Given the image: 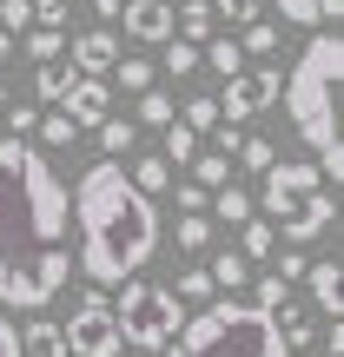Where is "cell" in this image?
Returning <instances> with one entry per match:
<instances>
[{"label": "cell", "mask_w": 344, "mask_h": 357, "mask_svg": "<svg viewBox=\"0 0 344 357\" xmlns=\"http://www.w3.org/2000/svg\"><path fill=\"white\" fill-rule=\"evenodd\" d=\"M159 357H285V337L258 305H245V298H212V305H199L179 324V337Z\"/></svg>", "instance_id": "cell-4"}, {"label": "cell", "mask_w": 344, "mask_h": 357, "mask_svg": "<svg viewBox=\"0 0 344 357\" xmlns=\"http://www.w3.org/2000/svg\"><path fill=\"white\" fill-rule=\"evenodd\" d=\"M13 60V33H0V66H7Z\"/></svg>", "instance_id": "cell-44"}, {"label": "cell", "mask_w": 344, "mask_h": 357, "mask_svg": "<svg viewBox=\"0 0 344 357\" xmlns=\"http://www.w3.org/2000/svg\"><path fill=\"white\" fill-rule=\"evenodd\" d=\"M212 7V20H225V26H252L258 20V0H205Z\"/></svg>", "instance_id": "cell-32"}, {"label": "cell", "mask_w": 344, "mask_h": 357, "mask_svg": "<svg viewBox=\"0 0 344 357\" xmlns=\"http://www.w3.org/2000/svg\"><path fill=\"white\" fill-rule=\"evenodd\" d=\"M205 205H212V192L192 185V178H179V212H186V218H205Z\"/></svg>", "instance_id": "cell-37"}, {"label": "cell", "mask_w": 344, "mask_h": 357, "mask_svg": "<svg viewBox=\"0 0 344 357\" xmlns=\"http://www.w3.org/2000/svg\"><path fill=\"white\" fill-rule=\"evenodd\" d=\"M73 278V252L47 245L27 218V205L13 199V185L0 178V311H47Z\"/></svg>", "instance_id": "cell-3"}, {"label": "cell", "mask_w": 344, "mask_h": 357, "mask_svg": "<svg viewBox=\"0 0 344 357\" xmlns=\"http://www.w3.org/2000/svg\"><path fill=\"white\" fill-rule=\"evenodd\" d=\"M60 113L73 119L80 132H93L100 119H113V86H106V79H73L66 100H60Z\"/></svg>", "instance_id": "cell-9"}, {"label": "cell", "mask_w": 344, "mask_h": 357, "mask_svg": "<svg viewBox=\"0 0 344 357\" xmlns=\"http://www.w3.org/2000/svg\"><path fill=\"white\" fill-rule=\"evenodd\" d=\"M166 73H172V79L199 73V47H192V40H166Z\"/></svg>", "instance_id": "cell-33"}, {"label": "cell", "mask_w": 344, "mask_h": 357, "mask_svg": "<svg viewBox=\"0 0 344 357\" xmlns=\"http://www.w3.org/2000/svg\"><path fill=\"white\" fill-rule=\"evenodd\" d=\"M172 119H179L172 100H166L159 86H146V93H140V126H172Z\"/></svg>", "instance_id": "cell-29"}, {"label": "cell", "mask_w": 344, "mask_h": 357, "mask_svg": "<svg viewBox=\"0 0 344 357\" xmlns=\"http://www.w3.org/2000/svg\"><path fill=\"white\" fill-rule=\"evenodd\" d=\"M305 265H311V258L298 252V245H285V265L271 271V278H278V284H292V278H305Z\"/></svg>", "instance_id": "cell-40"}, {"label": "cell", "mask_w": 344, "mask_h": 357, "mask_svg": "<svg viewBox=\"0 0 344 357\" xmlns=\"http://www.w3.org/2000/svg\"><path fill=\"white\" fill-rule=\"evenodd\" d=\"M126 185L146 192V199H159V192H172V166H166L159 153H140V159L126 166Z\"/></svg>", "instance_id": "cell-14"}, {"label": "cell", "mask_w": 344, "mask_h": 357, "mask_svg": "<svg viewBox=\"0 0 344 357\" xmlns=\"http://www.w3.org/2000/svg\"><path fill=\"white\" fill-rule=\"evenodd\" d=\"M0 357H20V324L0 311Z\"/></svg>", "instance_id": "cell-41"}, {"label": "cell", "mask_w": 344, "mask_h": 357, "mask_svg": "<svg viewBox=\"0 0 344 357\" xmlns=\"http://www.w3.org/2000/svg\"><path fill=\"white\" fill-rule=\"evenodd\" d=\"M265 218H278L271 231H285V245H311L331 231L338 205L324 192V172L311 159H285V166H265V192H258Z\"/></svg>", "instance_id": "cell-5"}, {"label": "cell", "mask_w": 344, "mask_h": 357, "mask_svg": "<svg viewBox=\"0 0 344 357\" xmlns=\"http://www.w3.org/2000/svg\"><path fill=\"white\" fill-rule=\"evenodd\" d=\"M271 7H278L292 26H318V20H324V13H318V0H271Z\"/></svg>", "instance_id": "cell-36"}, {"label": "cell", "mask_w": 344, "mask_h": 357, "mask_svg": "<svg viewBox=\"0 0 344 357\" xmlns=\"http://www.w3.org/2000/svg\"><path fill=\"white\" fill-rule=\"evenodd\" d=\"M179 324H186V305L172 298V284H159V278H126V284H119V298H113V331H119V344H126V351L159 357L179 337Z\"/></svg>", "instance_id": "cell-6"}, {"label": "cell", "mask_w": 344, "mask_h": 357, "mask_svg": "<svg viewBox=\"0 0 344 357\" xmlns=\"http://www.w3.org/2000/svg\"><path fill=\"white\" fill-rule=\"evenodd\" d=\"M265 106H278V73H271V66H245V73H232L225 93H218V119H225V126L258 119Z\"/></svg>", "instance_id": "cell-8"}, {"label": "cell", "mask_w": 344, "mask_h": 357, "mask_svg": "<svg viewBox=\"0 0 344 357\" xmlns=\"http://www.w3.org/2000/svg\"><path fill=\"white\" fill-rule=\"evenodd\" d=\"M172 40L205 47V40H212V7H205V0H179V13H172Z\"/></svg>", "instance_id": "cell-16"}, {"label": "cell", "mask_w": 344, "mask_h": 357, "mask_svg": "<svg viewBox=\"0 0 344 357\" xmlns=\"http://www.w3.org/2000/svg\"><path fill=\"white\" fill-rule=\"evenodd\" d=\"M113 60H119V40L106 33V26H87V33H73V73H80V79L113 73Z\"/></svg>", "instance_id": "cell-11"}, {"label": "cell", "mask_w": 344, "mask_h": 357, "mask_svg": "<svg viewBox=\"0 0 344 357\" xmlns=\"http://www.w3.org/2000/svg\"><path fill=\"white\" fill-rule=\"evenodd\" d=\"M192 185H205V192H218V185H232V159L225 153H192Z\"/></svg>", "instance_id": "cell-19"}, {"label": "cell", "mask_w": 344, "mask_h": 357, "mask_svg": "<svg viewBox=\"0 0 344 357\" xmlns=\"http://www.w3.org/2000/svg\"><path fill=\"white\" fill-rule=\"evenodd\" d=\"M113 79H119L126 93H146V86H153V60H133V53H119V60H113Z\"/></svg>", "instance_id": "cell-28"}, {"label": "cell", "mask_w": 344, "mask_h": 357, "mask_svg": "<svg viewBox=\"0 0 344 357\" xmlns=\"http://www.w3.org/2000/svg\"><path fill=\"white\" fill-rule=\"evenodd\" d=\"M73 60H40L33 66V100H47V106H60L66 100V86H73Z\"/></svg>", "instance_id": "cell-15"}, {"label": "cell", "mask_w": 344, "mask_h": 357, "mask_svg": "<svg viewBox=\"0 0 344 357\" xmlns=\"http://www.w3.org/2000/svg\"><path fill=\"white\" fill-rule=\"evenodd\" d=\"M338 79H344V40L311 33L292 73H278V100L292 113V132L311 146V166L324 178H344V146H338Z\"/></svg>", "instance_id": "cell-2"}, {"label": "cell", "mask_w": 344, "mask_h": 357, "mask_svg": "<svg viewBox=\"0 0 344 357\" xmlns=\"http://www.w3.org/2000/svg\"><path fill=\"white\" fill-rule=\"evenodd\" d=\"M119 7H126V0H93V13H100V20H119Z\"/></svg>", "instance_id": "cell-42"}, {"label": "cell", "mask_w": 344, "mask_h": 357, "mask_svg": "<svg viewBox=\"0 0 344 357\" xmlns=\"http://www.w3.org/2000/svg\"><path fill=\"white\" fill-rule=\"evenodd\" d=\"M33 26V0H0V33H27Z\"/></svg>", "instance_id": "cell-34"}, {"label": "cell", "mask_w": 344, "mask_h": 357, "mask_svg": "<svg viewBox=\"0 0 344 357\" xmlns=\"http://www.w3.org/2000/svg\"><path fill=\"white\" fill-rule=\"evenodd\" d=\"M40 146H47V153H66V146H73L80 139V126H73V119H66V113H40Z\"/></svg>", "instance_id": "cell-24"}, {"label": "cell", "mask_w": 344, "mask_h": 357, "mask_svg": "<svg viewBox=\"0 0 344 357\" xmlns=\"http://www.w3.org/2000/svg\"><path fill=\"white\" fill-rule=\"evenodd\" d=\"M271 252H278L271 218H245V225H239V258H245V265H258V258H271Z\"/></svg>", "instance_id": "cell-17"}, {"label": "cell", "mask_w": 344, "mask_h": 357, "mask_svg": "<svg viewBox=\"0 0 344 357\" xmlns=\"http://www.w3.org/2000/svg\"><path fill=\"white\" fill-rule=\"evenodd\" d=\"M192 153H199V132L172 119V126H166V153H159V159H166V166H192Z\"/></svg>", "instance_id": "cell-26"}, {"label": "cell", "mask_w": 344, "mask_h": 357, "mask_svg": "<svg viewBox=\"0 0 344 357\" xmlns=\"http://www.w3.org/2000/svg\"><path fill=\"white\" fill-rule=\"evenodd\" d=\"M205 245H212V218H179V252L205 258Z\"/></svg>", "instance_id": "cell-30"}, {"label": "cell", "mask_w": 344, "mask_h": 357, "mask_svg": "<svg viewBox=\"0 0 344 357\" xmlns=\"http://www.w3.org/2000/svg\"><path fill=\"white\" fill-rule=\"evenodd\" d=\"M179 126H192L199 139H205V132H218V100H212V93H192V100H186V119H179Z\"/></svg>", "instance_id": "cell-25"}, {"label": "cell", "mask_w": 344, "mask_h": 357, "mask_svg": "<svg viewBox=\"0 0 344 357\" xmlns=\"http://www.w3.org/2000/svg\"><path fill=\"white\" fill-rule=\"evenodd\" d=\"M66 331V357H119V331H113V298L106 291H80L73 318H60Z\"/></svg>", "instance_id": "cell-7"}, {"label": "cell", "mask_w": 344, "mask_h": 357, "mask_svg": "<svg viewBox=\"0 0 344 357\" xmlns=\"http://www.w3.org/2000/svg\"><path fill=\"white\" fill-rule=\"evenodd\" d=\"M126 357H146V351H126Z\"/></svg>", "instance_id": "cell-47"}, {"label": "cell", "mask_w": 344, "mask_h": 357, "mask_svg": "<svg viewBox=\"0 0 344 357\" xmlns=\"http://www.w3.org/2000/svg\"><path fill=\"white\" fill-rule=\"evenodd\" d=\"M66 199H73V218H80V271L93 284H126V278H140L153 265V252H159V199L133 192L119 159L87 166Z\"/></svg>", "instance_id": "cell-1"}, {"label": "cell", "mask_w": 344, "mask_h": 357, "mask_svg": "<svg viewBox=\"0 0 344 357\" xmlns=\"http://www.w3.org/2000/svg\"><path fill=\"white\" fill-rule=\"evenodd\" d=\"M212 291H218V284L212 278H205V265H192V271H179V305H212Z\"/></svg>", "instance_id": "cell-27"}, {"label": "cell", "mask_w": 344, "mask_h": 357, "mask_svg": "<svg viewBox=\"0 0 344 357\" xmlns=\"http://www.w3.org/2000/svg\"><path fill=\"white\" fill-rule=\"evenodd\" d=\"M205 278H212V284H225V291L239 298V284L252 278V265H245L239 252H218V258H205Z\"/></svg>", "instance_id": "cell-20"}, {"label": "cell", "mask_w": 344, "mask_h": 357, "mask_svg": "<svg viewBox=\"0 0 344 357\" xmlns=\"http://www.w3.org/2000/svg\"><path fill=\"white\" fill-rule=\"evenodd\" d=\"M33 26H53V33H66V0H33Z\"/></svg>", "instance_id": "cell-39"}, {"label": "cell", "mask_w": 344, "mask_h": 357, "mask_svg": "<svg viewBox=\"0 0 344 357\" xmlns=\"http://www.w3.org/2000/svg\"><path fill=\"white\" fill-rule=\"evenodd\" d=\"M271 47H278V26H271V20H252V26H245V40H239V53H245V60H252V53L265 60Z\"/></svg>", "instance_id": "cell-31"}, {"label": "cell", "mask_w": 344, "mask_h": 357, "mask_svg": "<svg viewBox=\"0 0 344 357\" xmlns=\"http://www.w3.org/2000/svg\"><path fill=\"white\" fill-rule=\"evenodd\" d=\"M20 47H27V60H60V53H66V33H53V26H27V33H20Z\"/></svg>", "instance_id": "cell-23"}, {"label": "cell", "mask_w": 344, "mask_h": 357, "mask_svg": "<svg viewBox=\"0 0 344 357\" xmlns=\"http://www.w3.org/2000/svg\"><path fill=\"white\" fill-rule=\"evenodd\" d=\"M318 13H324V20H338V13H344V0H318Z\"/></svg>", "instance_id": "cell-43"}, {"label": "cell", "mask_w": 344, "mask_h": 357, "mask_svg": "<svg viewBox=\"0 0 344 357\" xmlns=\"http://www.w3.org/2000/svg\"><path fill=\"white\" fill-rule=\"evenodd\" d=\"M298 357H324V351H298Z\"/></svg>", "instance_id": "cell-46"}, {"label": "cell", "mask_w": 344, "mask_h": 357, "mask_svg": "<svg viewBox=\"0 0 344 357\" xmlns=\"http://www.w3.org/2000/svg\"><path fill=\"white\" fill-rule=\"evenodd\" d=\"M20 357H66L60 318H33V324H20Z\"/></svg>", "instance_id": "cell-13"}, {"label": "cell", "mask_w": 344, "mask_h": 357, "mask_svg": "<svg viewBox=\"0 0 344 357\" xmlns=\"http://www.w3.org/2000/svg\"><path fill=\"white\" fill-rule=\"evenodd\" d=\"M305 278H311V305H318V318H344V271H338V258L305 265Z\"/></svg>", "instance_id": "cell-12"}, {"label": "cell", "mask_w": 344, "mask_h": 357, "mask_svg": "<svg viewBox=\"0 0 344 357\" xmlns=\"http://www.w3.org/2000/svg\"><path fill=\"white\" fill-rule=\"evenodd\" d=\"M7 106H13V100H7V86H0V113H7Z\"/></svg>", "instance_id": "cell-45"}, {"label": "cell", "mask_w": 344, "mask_h": 357, "mask_svg": "<svg viewBox=\"0 0 344 357\" xmlns=\"http://www.w3.org/2000/svg\"><path fill=\"white\" fill-rule=\"evenodd\" d=\"M0 119H7V126H13L7 139H27V132L40 126V106H7V113H0Z\"/></svg>", "instance_id": "cell-38"}, {"label": "cell", "mask_w": 344, "mask_h": 357, "mask_svg": "<svg viewBox=\"0 0 344 357\" xmlns=\"http://www.w3.org/2000/svg\"><path fill=\"white\" fill-rule=\"evenodd\" d=\"M205 212H212V218H225V225H245V218H252V192H245V185H218Z\"/></svg>", "instance_id": "cell-18"}, {"label": "cell", "mask_w": 344, "mask_h": 357, "mask_svg": "<svg viewBox=\"0 0 344 357\" xmlns=\"http://www.w3.org/2000/svg\"><path fill=\"white\" fill-rule=\"evenodd\" d=\"M119 20H126V40H140V47H166L172 40V7L166 0H126Z\"/></svg>", "instance_id": "cell-10"}, {"label": "cell", "mask_w": 344, "mask_h": 357, "mask_svg": "<svg viewBox=\"0 0 344 357\" xmlns=\"http://www.w3.org/2000/svg\"><path fill=\"white\" fill-rule=\"evenodd\" d=\"M93 132H100V159H119V153H133V139H140V132H133V119H100V126H93Z\"/></svg>", "instance_id": "cell-22"}, {"label": "cell", "mask_w": 344, "mask_h": 357, "mask_svg": "<svg viewBox=\"0 0 344 357\" xmlns=\"http://www.w3.org/2000/svg\"><path fill=\"white\" fill-rule=\"evenodd\" d=\"M239 166H252V172L278 166V153H271V139H239Z\"/></svg>", "instance_id": "cell-35"}, {"label": "cell", "mask_w": 344, "mask_h": 357, "mask_svg": "<svg viewBox=\"0 0 344 357\" xmlns=\"http://www.w3.org/2000/svg\"><path fill=\"white\" fill-rule=\"evenodd\" d=\"M199 66H212V73H245V53H239V40H205L199 47Z\"/></svg>", "instance_id": "cell-21"}]
</instances>
